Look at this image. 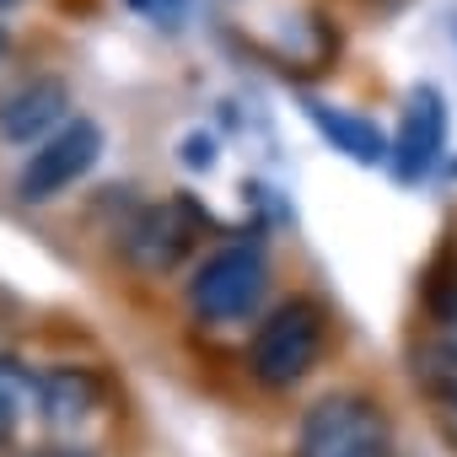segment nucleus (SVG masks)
Wrapping results in <instances>:
<instances>
[{
	"mask_svg": "<svg viewBox=\"0 0 457 457\" xmlns=\"http://www.w3.org/2000/svg\"><path fill=\"white\" fill-rule=\"evenodd\" d=\"M291 457H398L393 420L371 393H323L312 409H302Z\"/></svg>",
	"mask_w": 457,
	"mask_h": 457,
	"instance_id": "f257e3e1",
	"label": "nucleus"
},
{
	"mask_svg": "<svg viewBox=\"0 0 457 457\" xmlns=\"http://www.w3.org/2000/svg\"><path fill=\"white\" fill-rule=\"evenodd\" d=\"M323 345H328V318H323V307L307 302V296H291V302H280V307L253 328L248 371H253L259 387L291 393L296 382L312 377V366L323 361Z\"/></svg>",
	"mask_w": 457,
	"mask_h": 457,
	"instance_id": "f03ea898",
	"label": "nucleus"
},
{
	"mask_svg": "<svg viewBox=\"0 0 457 457\" xmlns=\"http://www.w3.org/2000/svg\"><path fill=\"white\" fill-rule=\"evenodd\" d=\"M264 291H270V259H264V248L226 243V248H215L194 270V280H188V312L199 323H243V318L259 312Z\"/></svg>",
	"mask_w": 457,
	"mask_h": 457,
	"instance_id": "7ed1b4c3",
	"label": "nucleus"
},
{
	"mask_svg": "<svg viewBox=\"0 0 457 457\" xmlns=\"http://www.w3.org/2000/svg\"><path fill=\"white\" fill-rule=\"evenodd\" d=\"M97 156H103V129L92 124V119H65L49 140H38L33 151H28V162H22V172H17V199L22 204H49V199H60L65 188H76L92 167H97Z\"/></svg>",
	"mask_w": 457,
	"mask_h": 457,
	"instance_id": "20e7f679",
	"label": "nucleus"
},
{
	"mask_svg": "<svg viewBox=\"0 0 457 457\" xmlns=\"http://www.w3.org/2000/svg\"><path fill=\"white\" fill-rule=\"evenodd\" d=\"M199 243V210L188 199H162L135 210V220L119 232V248L129 259V270L140 275H172Z\"/></svg>",
	"mask_w": 457,
	"mask_h": 457,
	"instance_id": "39448f33",
	"label": "nucleus"
},
{
	"mask_svg": "<svg viewBox=\"0 0 457 457\" xmlns=\"http://www.w3.org/2000/svg\"><path fill=\"white\" fill-rule=\"evenodd\" d=\"M446 151V97L436 87H414L398 119V135L387 140V162L398 183H420L441 167Z\"/></svg>",
	"mask_w": 457,
	"mask_h": 457,
	"instance_id": "423d86ee",
	"label": "nucleus"
},
{
	"mask_svg": "<svg viewBox=\"0 0 457 457\" xmlns=\"http://www.w3.org/2000/svg\"><path fill=\"white\" fill-rule=\"evenodd\" d=\"M71 119V87L60 76H28L0 97V140L6 145H38Z\"/></svg>",
	"mask_w": 457,
	"mask_h": 457,
	"instance_id": "0eeeda50",
	"label": "nucleus"
},
{
	"mask_svg": "<svg viewBox=\"0 0 457 457\" xmlns=\"http://www.w3.org/2000/svg\"><path fill=\"white\" fill-rule=\"evenodd\" d=\"M103 398H108V387H103V377L87 371V366H49V371H38V420H44L49 430H76V425H87V420L103 409Z\"/></svg>",
	"mask_w": 457,
	"mask_h": 457,
	"instance_id": "6e6552de",
	"label": "nucleus"
},
{
	"mask_svg": "<svg viewBox=\"0 0 457 457\" xmlns=\"http://www.w3.org/2000/svg\"><path fill=\"white\" fill-rule=\"evenodd\" d=\"M307 119H312V124H318V135H323L334 151H345L350 162H361V167L387 162V135H382L371 119L345 113V108H328V103H307Z\"/></svg>",
	"mask_w": 457,
	"mask_h": 457,
	"instance_id": "1a4fd4ad",
	"label": "nucleus"
},
{
	"mask_svg": "<svg viewBox=\"0 0 457 457\" xmlns=\"http://www.w3.org/2000/svg\"><path fill=\"white\" fill-rule=\"evenodd\" d=\"M28 420H38V371L0 355V452L22 436Z\"/></svg>",
	"mask_w": 457,
	"mask_h": 457,
	"instance_id": "9d476101",
	"label": "nucleus"
},
{
	"mask_svg": "<svg viewBox=\"0 0 457 457\" xmlns=\"http://www.w3.org/2000/svg\"><path fill=\"white\" fill-rule=\"evenodd\" d=\"M430 318H436V339H441V355L452 361L457 371V280L446 291H430Z\"/></svg>",
	"mask_w": 457,
	"mask_h": 457,
	"instance_id": "9b49d317",
	"label": "nucleus"
},
{
	"mask_svg": "<svg viewBox=\"0 0 457 457\" xmlns=\"http://www.w3.org/2000/svg\"><path fill=\"white\" fill-rule=\"evenodd\" d=\"M436 425H441L446 446L457 452V382H436Z\"/></svg>",
	"mask_w": 457,
	"mask_h": 457,
	"instance_id": "f8f14e48",
	"label": "nucleus"
},
{
	"mask_svg": "<svg viewBox=\"0 0 457 457\" xmlns=\"http://www.w3.org/2000/svg\"><path fill=\"white\" fill-rule=\"evenodd\" d=\"M183 162H188V167H215V145H210L204 135H188V145H183Z\"/></svg>",
	"mask_w": 457,
	"mask_h": 457,
	"instance_id": "ddd939ff",
	"label": "nucleus"
},
{
	"mask_svg": "<svg viewBox=\"0 0 457 457\" xmlns=\"http://www.w3.org/2000/svg\"><path fill=\"white\" fill-rule=\"evenodd\" d=\"M33 457H92V452H76V446H38Z\"/></svg>",
	"mask_w": 457,
	"mask_h": 457,
	"instance_id": "4468645a",
	"label": "nucleus"
},
{
	"mask_svg": "<svg viewBox=\"0 0 457 457\" xmlns=\"http://www.w3.org/2000/svg\"><path fill=\"white\" fill-rule=\"evenodd\" d=\"M0 54H6V22H0Z\"/></svg>",
	"mask_w": 457,
	"mask_h": 457,
	"instance_id": "2eb2a0df",
	"label": "nucleus"
},
{
	"mask_svg": "<svg viewBox=\"0 0 457 457\" xmlns=\"http://www.w3.org/2000/svg\"><path fill=\"white\" fill-rule=\"evenodd\" d=\"M0 6H12V0H0Z\"/></svg>",
	"mask_w": 457,
	"mask_h": 457,
	"instance_id": "dca6fc26",
	"label": "nucleus"
},
{
	"mask_svg": "<svg viewBox=\"0 0 457 457\" xmlns=\"http://www.w3.org/2000/svg\"><path fill=\"white\" fill-rule=\"evenodd\" d=\"M135 6H145V0H135Z\"/></svg>",
	"mask_w": 457,
	"mask_h": 457,
	"instance_id": "f3484780",
	"label": "nucleus"
}]
</instances>
